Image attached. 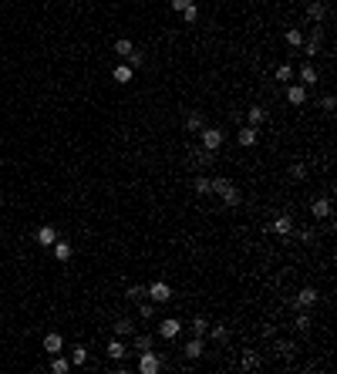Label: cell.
I'll use <instances>...</instances> for the list:
<instances>
[{"label": "cell", "mask_w": 337, "mask_h": 374, "mask_svg": "<svg viewBox=\"0 0 337 374\" xmlns=\"http://www.w3.org/2000/svg\"><path fill=\"white\" fill-rule=\"evenodd\" d=\"M209 189H213V192H216L226 206H240L243 203V192L229 179H223V175H219V179H209Z\"/></svg>", "instance_id": "1"}, {"label": "cell", "mask_w": 337, "mask_h": 374, "mask_svg": "<svg viewBox=\"0 0 337 374\" xmlns=\"http://www.w3.org/2000/svg\"><path fill=\"white\" fill-rule=\"evenodd\" d=\"M159 371H162V358L152 347L142 350V354H138V374H159Z\"/></svg>", "instance_id": "2"}, {"label": "cell", "mask_w": 337, "mask_h": 374, "mask_svg": "<svg viewBox=\"0 0 337 374\" xmlns=\"http://www.w3.org/2000/svg\"><path fill=\"white\" fill-rule=\"evenodd\" d=\"M145 297H149L152 303H168V300H172V287L162 283V280H155V283L145 287Z\"/></svg>", "instance_id": "3"}, {"label": "cell", "mask_w": 337, "mask_h": 374, "mask_svg": "<svg viewBox=\"0 0 337 374\" xmlns=\"http://www.w3.org/2000/svg\"><path fill=\"white\" fill-rule=\"evenodd\" d=\"M216 162V152H209V148H189V165L193 169H202V165H213Z\"/></svg>", "instance_id": "4"}, {"label": "cell", "mask_w": 337, "mask_h": 374, "mask_svg": "<svg viewBox=\"0 0 337 374\" xmlns=\"http://www.w3.org/2000/svg\"><path fill=\"white\" fill-rule=\"evenodd\" d=\"M199 139H202V148H209V152H216V148L223 145V139H226V135H223L219 128H209V125H206V128L199 131Z\"/></svg>", "instance_id": "5"}, {"label": "cell", "mask_w": 337, "mask_h": 374, "mask_svg": "<svg viewBox=\"0 0 337 374\" xmlns=\"http://www.w3.org/2000/svg\"><path fill=\"white\" fill-rule=\"evenodd\" d=\"M321 37H324V27L317 24V27H313V31H310V37H307V41L300 44V51H304V57H313V54H317V51H321Z\"/></svg>", "instance_id": "6"}, {"label": "cell", "mask_w": 337, "mask_h": 374, "mask_svg": "<svg viewBox=\"0 0 337 374\" xmlns=\"http://www.w3.org/2000/svg\"><path fill=\"white\" fill-rule=\"evenodd\" d=\"M313 303H317V290H313V287H304V290L293 297L290 307H293V310H307V307H313Z\"/></svg>", "instance_id": "7"}, {"label": "cell", "mask_w": 337, "mask_h": 374, "mask_svg": "<svg viewBox=\"0 0 337 374\" xmlns=\"http://www.w3.org/2000/svg\"><path fill=\"white\" fill-rule=\"evenodd\" d=\"M179 331H182V320H176V317H165V320L159 324V337H165V341L179 337Z\"/></svg>", "instance_id": "8"}, {"label": "cell", "mask_w": 337, "mask_h": 374, "mask_svg": "<svg viewBox=\"0 0 337 374\" xmlns=\"http://www.w3.org/2000/svg\"><path fill=\"white\" fill-rule=\"evenodd\" d=\"M182 354L185 358H202L206 354V337H193V341H185V347H182Z\"/></svg>", "instance_id": "9"}, {"label": "cell", "mask_w": 337, "mask_h": 374, "mask_svg": "<svg viewBox=\"0 0 337 374\" xmlns=\"http://www.w3.org/2000/svg\"><path fill=\"white\" fill-rule=\"evenodd\" d=\"M51 250H54V256H57L61 263H68V260L74 256V246L68 243V239H54V246H51Z\"/></svg>", "instance_id": "10"}, {"label": "cell", "mask_w": 337, "mask_h": 374, "mask_svg": "<svg viewBox=\"0 0 337 374\" xmlns=\"http://www.w3.org/2000/svg\"><path fill=\"white\" fill-rule=\"evenodd\" d=\"M152 344H155V337H152V334H132V350H135V354L149 350Z\"/></svg>", "instance_id": "11"}, {"label": "cell", "mask_w": 337, "mask_h": 374, "mask_svg": "<svg viewBox=\"0 0 337 374\" xmlns=\"http://www.w3.org/2000/svg\"><path fill=\"white\" fill-rule=\"evenodd\" d=\"M310 212L317 216V219H330V199H327V195H321V199H313Z\"/></svg>", "instance_id": "12"}, {"label": "cell", "mask_w": 337, "mask_h": 374, "mask_svg": "<svg viewBox=\"0 0 337 374\" xmlns=\"http://www.w3.org/2000/svg\"><path fill=\"white\" fill-rule=\"evenodd\" d=\"M287 101L290 105H304L307 101V88L304 84H287Z\"/></svg>", "instance_id": "13"}, {"label": "cell", "mask_w": 337, "mask_h": 374, "mask_svg": "<svg viewBox=\"0 0 337 374\" xmlns=\"http://www.w3.org/2000/svg\"><path fill=\"white\" fill-rule=\"evenodd\" d=\"M257 135L260 131L253 128V125H243V128L236 131V142H240V145H257Z\"/></svg>", "instance_id": "14"}, {"label": "cell", "mask_w": 337, "mask_h": 374, "mask_svg": "<svg viewBox=\"0 0 337 374\" xmlns=\"http://www.w3.org/2000/svg\"><path fill=\"white\" fill-rule=\"evenodd\" d=\"M61 347H65V337H61V334H48V337H44V350H48L51 358L61 354Z\"/></svg>", "instance_id": "15"}, {"label": "cell", "mask_w": 337, "mask_h": 374, "mask_svg": "<svg viewBox=\"0 0 337 374\" xmlns=\"http://www.w3.org/2000/svg\"><path fill=\"white\" fill-rule=\"evenodd\" d=\"M115 337H121V341H125V337H132V334H135V324H132L129 317H121V320H115Z\"/></svg>", "instance_id": "16"}, {"label": "cell", "mask_w": 337, "mask_h": 374, "mask_svg": "<svg viewBox=\"0 0 337 374\" xmlns=\"http://www.w3.org/2000/svg\"><path fill=\"white\" fill-rule=\"evenodd\" d=\"M202 128H206V122H202V112H189V115H185V131H196V135H199Z\"/></svg>", "instance_id": "17"}, {"label": "cell", "mask_w": 337, "mask_h": 374, "mask_svg": "<svg viewBox=\"0 0 337 374\" xmlns=\"http://www.w3.org/2000/svg\"><path fill=\"white\" fill-rule=\"evenodd\" d=\"M112 78H115L118 84H129L132 78H135V68H129V64H118V68L112 71Z\"/></svg>", "instance_id": "18"}, {"label": "cell", "mask_w": 337, "mask_h": 374, "mask_svg": "<svg viewBox=\"0 0 337 374\" xmlns=\"http://www.w3.org/2000/svg\"><path fill=\"white\" fill-rule=\"evenodd\" d=\"M125 354H129V347H125V341H121V337H115V341L108 344V358H112V361H121V358H125Z\"/></svg>", "instance_id": "19"}, {"label": "cell", "mask_w": 337, "mask_h": 374, "mask_svg": "<svg viewBox=\"0 0 337 374\" xmlns=\"http://www.w3.org/2000/svg\"><path fill=\"white\" fill-rule=\"evenodd\" d=\"M300 84H304V88H313V84H317V68L313 64L300 68Z\"/></svg>", "instance_id": "20"}, {"label": "cell", "mask_w": 337, "mask_h": 374, "mask_svg": "<svg viewBox=\"0 0 337 374\" xmlns=\"http://www.w3.org/2000/svg\"><path fill=\"white\" fill-rule=\"evenodd\" d=\"M273 233L290 236V233H293V219H290V216H277V219H273Z\"/></svg>", "instance_id": "21"}, {"label": "cell", "mask_w": 337, "mask_h": 374, "mask_svg": "<svg viewBox=\"0 0 337 374\" xmlns=\"http://www.w3.org/2000/svg\"><path fill=\"white\" fill-rule=\"evenodd\" d=\"M54 239H57V229L54 226H40L37 229V243L40 246H54Z\"/></svg>", "instance_id": "22"}, {"label": "cell", "mask_w": 337, "mask_h": 374, "mask_svg": "<svg viewBox=\"0 0 337 374\" xmlns=\"http://www.w3.org/2000/svg\"><path fill=\"white\" fill-rule=\"evenodd\" d=\"M307 14H310V20H317V24H321L324 17H327V4H324V0H313L310 7H307Z\"/></svg>", "instance_id": "23"}, {"label": "cell", "mask_w": 337, "mask_h": 374, "mask_svg": "<svg viewBox=\"0 0 337 374\" xmlns=\"http://www.w3.org/2000/svg\"><path fill=\"white\" fill-rule=\"evenodd\" d=\"M283 41H287V48H290V51H300V44H304V34H300L297 27H290V31L283 34Z\"/></svg>", "instance_id": "24"}, {"label": "cell", "mask_w": 337, "mask_h": 374, "mask_svg": "<svg viewBox=\"0 0 337 374\" xmlns=\"http://www.w3.org/2000/svg\"><path fill=\"white\" fill-rule=\"evenodd\" d=\"M189 331H193V337H206L209 334V320L206 317H193L189 320Z\"/></svg>", "instance_id": "25"}, {"label": "cell", "mask_w": 337, "mask_h": 374, "mask_svg": "<svg viewBox=\"0 0 337 374\" xmlns=\"http://www.w3.org/2000/svg\"><path fill=\"white\" fill-rule=\"evenodd\" d=\"M246 118H249V125H253V128H260V125L266 122V108H249Z\"/></svg>", "instance_id": "26"}, {"label": "cell", "mask_w": 337, "mask_h": 374, "mask_svg": "<svg viewBox=\"0 0 337 374\" xmlns=\"http://www.w3.org/2000/svg\"><path fill=\"white\" fill-rule=\"evenodd\" d=\"M132 51H135V44H132L129 37H118V41H115V54H121V57H129Z\"/></svg>", "instance_id": "27"}, {"label": "cell", "mask_w": 337, "mask_h": 374, "mask_svg": "<svg viewBox=\"0 0 337 374\" xmlns=\"http://www.w3.org/2000/svg\"><path fill=\"white\" fill-rule=\"evenodd\" d=\"M85 364H88V350H85V347H74L71 350V367H85Z\"/></svg>", "instance_id": "28"}, {"label": "cell", "mask_w": 337, "mask_h": 374, "mask_svg": "<svg viewBox=\"0 0 337 374\" xmlns=\"http://www.w3.org/2000/svg\"><path fill=\"white\" fill-rule=\"evenodd\" d=\"M125 297H129L132 303H138V300H145V287L142 283H132L129 290H125Z\"/></svg>", "instance_id": "29"}, {"label": "cell", "mask_w": 337, "mask_h": 374, "mask_svg": "<svg viewBox=\"0 0 337 374\" xmlns=\"http://www.w3.org/2000/svg\"><path fill=\"white\" fill-rule=\"evenodd\" d=\"M179 14H182V20H185V24H196V20H199V7H196V4H189V7H182V10H179Z\"/></svg>", "instance_id": "30"}, {"label": "cell", "mask_w": 337, "mask_h": 374, "mask_svg": "<svg viewBox=\"0 0 337 374\" xmlns=\"http://www.w3.org/2000/svg\"><path fill=\"white\" fill-rule=\"evenodd\" d=\"M290 179H293V182H304L307 179V165L304 162H293V165H290Z\"/></svg>", "instance_id": "31"}, {"label": "cell", "mask_w": 337, "mask_h": 374, "mask_svg": "<svg viewBox=\"0 0 337 374\" xmlns=\"http://www.w3.org/2000/svg\"><path fill=\"white\" fill-rule=\"evenodd\" d=\"M51 371H54V374H68V371H71V361H65V358H57V354H54V361H51Z\"/></svg>", "instance_id": "32"}, {"label": "cell", "mask_w": 337, "mask_h": 374, "mask_svg": "<svg viewBox=\"0 0 337 374\" xmlns=\"http://www.w3.org/2000/svg\"><path fill=\"white\" fill-rule=\"evenodd\" d=\"M155 307H159V303H152V300L142 303V307H138V317H142V320H152L155 317Z\"/></svg>", "instance_id": "33"}, {"label": "cell", "mask_w": 337, "mask_h": 374, "mask_svg": "<svg viewBox=\"0 0 337 374\" xmlns=\"http://www.w3.org/2000/svg\"><path fill=\"white\" fill-rule=\"evenodd\" d=\"M277 81H293V68H290V64H280V68H277Z\"/></svg>", "instance_id": "34"}, {"label": "cell", "mask_w": 337, "mask_h": 374, "mask_svg": "<svg viewBox=\"0 0 337 374\" xmlns=\"http://www.w3.org/2000/svg\"><path fill=\"white\" fill-rule=\"evenodd\" d=\"M293 327H297V331H310V314H307V310H300L297 320H293Z\"/></svg>", "instance_id": "35"}, {"label": "cell", "mask_w": 337, "mask_h": 374, "mask_svg": "<svg viewBox=\"0 0 337 374\" xmlns=\"http://www.w3.org/2000/svg\"><path fill=\"white\" fill-rule=\"evenodd\" d=\"M257 364H260V358L253 354V350H246V354H243V371H253Z\"/></svg>", "instance_id": "36"}, {"label": "cell", "mask_w": 337, "mask_h": 374, "mask_svg": "<svg viewBox=\"0 0 337 374\" xmlns=\"http://www.w3.org/2000/svg\"><path fill=\"white\" fill-rule=\"evenodd\" d=\"M193 189H196L199 195H209V192H213V189H209V179H206V175H199V179L193 182Z\"/></svg>", "instance_id": "37"}, {"label": "cell", "mask_w": 337, "mask_h": 374, "mask_svg": "<svg viewBox=\"0 0 337 374\" xmlns=\"http://www.w3.org/2000/svg\"><path fill=\"white\" fill-rule=\"evenodd\" d=\"M125 61H129V68H142V64H145V54H142V51H132Z\"/></svg>", "instance_id": "38"}, {"label": "cell", "mask_w": 337, "mask_h": 374, "mask_svg": "<svg viewBox=\"0 0 337 374\" xmlns=\"http://www.w3.org/2000/svg\"><path fill=\"white\" fill-rule=\"evenodd\" d=\"M334 105H337L334 95H324V98H321V112H327V115H330V112H334Z\"/></svg>", "instance_id": "39"}, {"label": "cell", "mask_w": 337, "mask_h": 374, "mask_svg": "<svg viewBox=\"0 0 337 374\" xmlns=\"http://www.w3.org/2000/svg\"><path fill=\"white\" fill-rule=\"evenodd\" d=\"M209 337H213V341H226V327H223V324H216L213 331H209Z\"/></svg>", "instance_id": "40"}, {"label": "cell", "mask_w": 337, "mask_h": 374, "mask_svg": "<svg viewBox=\"0 0 337 374\" xmlns=\"http://www.w3.org/2000/svg\"><path fill=\"white\" fill-rule=\"evenodd\" d=\"M277 350H283V354H293V350H297V344H290V341H280V344H277Z\"/></svg>", "instance_id": "41"}, {"label": "cell", "mask_w": 337, "mask_h": 374, "mask_svg": "<svg viewBox=\"0 0 337 374\" xmlns=\"http://www.w3.org/2000/svg\"><path fill=\"white\" fill-rule=\"evenodd\" d=\"M172 4V10H182V7H189V4H196V0H168Z\"/></svg>", "instance_id": "42"}]
</instances>
